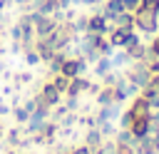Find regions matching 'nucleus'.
Instances as JSON below:
<instances>
[{"label":"nucleus","instance_id":"nucleus-14","mask_svg":"<svg viewBox=\"0 0 159 154\" xmlns=\"http://www.w3.org/2000/svg\"><path fill=\"white\" fill-rule=\"evenodd\" d=\"M70 27H72V35H75V37L84 35V32H87V12H80V15H75V20L70 22Z\"/></svg>","mask_w":159,"mask_h":154},{"label":"nucleus","instance_id":"nucleus-23","mask_svg":"<svg viewBox=\"0 0 159 154\" xmlns=\"http://www.w3.org/2000/svg\"><path fill=\"white\" fill-rule=\"evenodd\" d=\"M97 129H99V134H102L104 139L117 134V129H114V124H112V122H99V124H97Z\"/></svg>","mask_w":159,"mask_h":154},{"label":"nucleus","instance_id":"nucleus-8","mask_svg":"<svg viewBox=\"0 0 159 154\" xmlns=\"http://www.w3.org/2000/svg\"><path fill=\"white\" fill-rule=\"evenodd\" d=\"M129 32H132V30H122V27H112V30L107 32V40H109V45H112L114 50H122V47L127 45V40H129Z\"/></svg>","mask_w":159,"mask_h":154},{"label":"nucleus","instance_id":"nucleus-31","mask_svg":"<svg viewBox=\"0 0 159 154\" xmlns=\"http://www.w3.org/2000/svg\"><path fill=\"white\" fill-rule=\"evenodd\" d=\"M20 52H25V47H22V42H17V40H12V45H10V55H20Z\"/></svg>","mask_w":159,"mask_h":154},{"label":"nucleus","instance_id":"nucleus-7","mask_svg":"<svg viewBox=\"0 0 159 154\" xmlns=\"http://www.w3.org/2000/svg\"><path fill=\"white\" fill-rule=\"evenodd\" d=\"M89 79L84 77V75H80V77H72L70 79V84H67V92H65V97H80L82 92H87L89 89Z\"/></svg>","mask_w":159,"mask_h":154},{"label":"nucleus","instance_id":"nucleus-1","mask_svg":"<svg viewBox=\"0 0 159 154\" xmlns=\"http://www.w3.org/2000/svg\"><path fill=\"white\" fill-rule=\"evenodd\" d=\"M134 27L139 30V32H144V35H157L159 32V17L149 10V7H144V5H139L137 10H134Z\"/></svg>","mask_w":159,"mask_h":154},{"label":"nucleus","instance_id":"nucleus-32","mask_svg":"<svg viewBox=\"0 0 159 154\" xmlns=\"http://www.w3.org/2000/svg\"><path fill=\"white\" fill-rule=\"evenodd\" d=\"M147 67H149V75H159V60H149Z\"/></svg>","mask_w":159,"mask_h":154},{"label":"nucleus","instance_id":"nucleus-17","mask_svg":"<svg viewBox=\"0 0 159 154\" xmlns=\"http://www.w3.org/2000/svg\"><path fill=\"white\" fill-rule=\"evenodd\" d=\"M112 70H114V65H112V60H109V57H99V60L94 62V75H97L99 79H102L107 72H112Z\"/></svg>","mask_w":159,"mask_h":154},{"label":"nucleus","instance_id":"nucleus-4","mask_svg":"<svg viewBox=\"0 0 159 154\" xmlns=\"http://www.w3.org/2000/svg\"><path fill=\"white\" fill-rule=\"evenodd\" d=\"M112 30L109 20L102 15V12H87V32H94V35H107Z\"/></svg>","mask_w":159,"mask_h":154},{"label":"nucleus","instance_id":"nucleus-22","mask_svg":"<svg viewBox=\"0 0 159 154\" xmlns=\"http://www.w3.org/2000/svg\"><path fill=\"white\" fill-rule=\"evenodd\" d=\"M12 82H15V87L30 84L32 82V72H17V75H12Z\"/></svg>","mask_w":159,"mask_h":154},{"label":"nucleus","instance_id":"nucleus-21","mask_svg":"<svg viewBox=\"0 0 159 154\" xmlns=\"http://www.w3.org/2000/svg\"><path fill=\"white\" fill-rule=\"evenodd\" d=\"M50 82H52V84L65 94V92H67V84H70V77H65L62 72H57V75H52V77H50Z\"/></svg>","mask_w":159,"mask_h":154},{"label":"nucleus","instance_id":"nucleus-6","mask_svg":"<svg viewBox=\"0 0 159 154\" xmlns=\"http://www.w3.org/2000/svg\"><path fill=\"white\" fill-rule=\"evenodd\" d=\"M127 112L132 114V119H139V117H149V114H152L149 102H147L142 94H134V99H132V104H129V109H127Z\"/></svg>","mask_w":159,"mask_h":154},{"label":"nucleus","instance_id":"nucleus-20","mask_svg":"<svg viewBox=\"0 0 159 154\" xmlns=\"http://www.w3.org/2000/svg\"><path fill=\"white\" fill-rule=\"evenodd\" d=\"M22 60H25V65H27V67L40 65V55H37V50H35V47H27V50L22 52Z\"/></svg>","mask_w":159,"mask_h":154},{"label":"nucleus","instance_id":"nucleus-30","mask_svg":"<svg viewBox=\"0 0 159 154\" xmlns=\"http://www.w3.org/2000/svg\"><path fill=\"white\" fill-rule=\"evenodd\" d=\"M114 144H117V142H114ZM114 154H134V147H127V144H117Z\"/></svg>","mask_w":159,"mask_h":154},{"label":"nucleus","instance_id":"nucleus-12","mask_svg":"<svg viewBox=\"0 0 159 154\" xmlns=\"http://www.w3.org/2000/svg\"><path fill=\"white\" fill-rule=\"evenodd\" d=\"M112 27H122V30H134V12H122L114 20H109Z\"/></svg>","mask_w":159,"mask_h":154},{"label":"nucleus","instance_id":"nucleus-24","mask_svg":"<svg viewBox=\"0 0 159 154\" xmlns=\"http://www.w3.org/2000/svg\"><path fill=\"white\" fill-rule=\"evenodd\" d=\"M114 149H117V144H114V142H107V139H104V142H102V144H99V147L94 149V154H114Z\"/></svg>","mask_w":159,"mask_h":154},{"label":"nucleus","instance_id":"nucleus-28","mask_svg":"<svg viewBox=\"0 0 159 154\" xmlns=\"http://www.w3.org/2000/svg\"><path fill=\"white\" fill-rule=\"evenodd\" d=\"M7 35H10V40H17V42H20V37H22L20 25H17V22H15V25H10V32H7Z\"/></svg>","mask_w":159,"mask_h":154},{"label":"nucleus","instance_id":"nucleus-2","mask_svg":"<svg viewBox=\"0 0 159 154\" xmlns=\"http://www.w3.org/2000/svg\"><path fill=\"white\" fill-rule=\"evenodd\" d=\"M124 72V77L137 87V89H144L147 87V82H149V67H147V62H132L129 67H124L122 70Z\"/></svg>","mask_w":159,"mask_h":154},{"label":"nucleus","instance_id":"nucleus-11","mask_svg":"<svg viewBox=\"0 0 159 154\" xmlns=\"http://www.w3.org/2000/svg\"><path fill=\"white\" fill-rule=\"evenodd\" d=\"M122 112H119V104L117 102H112V104H104V107H99V112L94 114L97 117V124L99 122H112V119H117Z\"/></svg>","mask_w":159,"mask_h":154},{"label":"nucleus","instance_id":"nucleus-19","mask_svg":"<svg viewBox=\"0 0 159 154\" xmlns=\"http://www.w3.org/2000/svg\"><path fill=\"white\" fill-rule=\"evenodd\" d=\"M10 114H12V119H15V122H17L20 127H22V124H25V122L30 119V112H27V109H25L22 104H15V107L10 109Z\"/></svg>","mask_w":159,"mask_h":154},{"label":"nucleus","instance_id":"nucleus-13","mask_svg":"<svg viewBox=\"0 0 159 154\" xmlns=\"http://www.w3.org/2000/svg\"><path fill=\"white\" fill-rule=\"evenodd\" d=\"M102 142H104V137L99 134V129H97V127H92V129H84V139H82V144H87L89 149H97Z\"/></svg>","mask_w":159,"mask_h":154},{"label":"nucleus","instance_id":"nucleus-33","mask_svg":"<svg viewBox=\"0 0 159 154\" xmlns=\"http://www.w3.org/2000/svg\"><path fill=\"white\" fill-rule=\"evenodd\" d=\"M10 109H12V107H10L7 102H0V114H10Z\"/></svg>","mask_w":159,"mask_h":154},{"label":"nucleus","instance_id":"nucleus-5","mask_svg":"<svg viewBox=\"0 0 159 154\" xmlns=\"http://www.w3.org/2000/svg\"><path fill=\"white\" fill-rule=\"evenodd\" d=\"M37 97H40L45 104L55 107V104H60V102H62V97H65V94H62V92H60V89H57V87H55V84L47 79V82H42V84H40V92H37Z\"/></svg>","mask_w":159,"mask_h":154},{"label":"nucleus","instance_id":"nucleus-25","mask_svg":"<svg viewBox=\"0 0 159 154\" xmlns=\"http://www.w3.org/2000/svg\"><path fill=\"white\" fill-rule=\"evenodd\" d=\"M147 47H149V55H152L154 60H159V32H157V35L152 37V42H149Z\"/></svg>","mask_w":159,"mask_h":154},{"label":"nucleus","instance_id":"nucleus-38","mask_svg":"<svg viewBox=\"0 0 159 154\" xmlns=\"http://www.w3.org/2000/svg\"><path fill=\"white\" fill-rule=\"evenodd\" d=\"M2 137H5V132H2V127H0V139H2Z\"/></svg>","mask_w":159,"mask_h":154},{"label":"nucleus","instance_id":"nucleus-26","mask_svg":"<svg viewBox=\"0 0 159 154\" xmlns=\"http://www.w3.org/2000/svg\"><path fill=\"white\" fill-rule=\"evenodd\" d=\"M129 124H132V114L124 109V112L119 114V129H129Z\"/></svg>","mask_w":159,"mask_h":154},{"label":"nucleus","instance_id":"nucleus-16","mask_svg":"<svg viewBox=\"0 0 159 154\" xmlns=\"http://www.w3.org/2000/svg\"><path fill=\"white\" fill-rule=\"evenodd\" d=\"M109 60H112L114 70H124V67H129V65H132V60H129V55H127L124 50H119V52H112V55H109Z\"/></svg>","mask_w":159,"mask_h":154},{"label":"nucleus","instance_id":"nucleus-3","mask_svg":"<svg viewBox=\"0 0 159 154\" xmlns=\"http://www.w3.org/2000/svg\"><path fill=\"white\" fill-rule=\"evenodd\" d=\"M84 70H87V60L84 57H80V55H75V57H67L65 62H62V75L65 77H80V75H84Z\"/></svg>","mask_w":159,"mask_h":154},{"label":"nucleus","instance_id":"nucleus-29","mask_svg":"<svg viewBox=\"0 0 159 154\" xmlns=\"http://www.w3.org/2000/svg\"><path fill=\"white\" fill-rule=\"evenodd\" d=\"M67 154H94V149H89L87 144H80V147H75V149H70Z\"/></svg>","mask_w":159,"mask_h":154},{"label":"nucleus","instance_id":"nucleus-9","mask_svg":"<svg viewBox=\"0 0 159 154\" xmlns=\"http://www.w3.org/2000/svg\"><path fill=\"white\" fill-rule=\"evenodd\" d=\"M107 20H114L117 15H122V12H127V7H124V0H104V7L99 10Z\"/></svg>","mask_w":159,"mask_h":154},{"label":"nucleus","instance_id":"nucleus-35","mask_svg":"<svg viewBox=\"0 0 159 154\" xmlns=\"http://www.w3.org/2000/svg\"><path fill=\"white\" fill-rule=\"evenodd\" d=\"M10 5V0H0V12H5V7Z\"/></svg>","mask_w":159,"mask_h":154},{"label":"nucleus","instance_id":"nucleus-36","mask_svg":"<svg viewBox=\"0 0 159 154\" xmlns=\"http://www.w3.org/2000/svg\"><path fill=\"white\" fill-rule=\"evenodd\" d=\"M5 154H17V149H15V147H7V149H5Z\"/></svg>","mask_w":159,"mask_h":154},{"label":"nucleus","instance_id":"nucleus-37","mask_svg":"<svg viewBox=\"0 0 159 154\" xmlns=\"http://www.w3.org/2000/svg\"><path fill=\"white\" fill-rule=\"evenodd\" d=\"M2 72H5V62L0 60V75H2Z\"/></svg>","mask_w":159,"mask_h":154},{"label":"nucleus","instance_id":"nucleus-27","mask_svg":"<svg viewBox=\"0 0 159 154\" xmlns=\"http://www.w3.org/2000/svg\"><path fill=\"white\" fill-rule=\"evenodd\" d=\"M65 107H67L70 112H77V109H80V97H67V99H65Z\"/></svg>","mask_w":159,"mask_h":154},{"label":"nucleus","instance_id":"nucleus-18","mask_svg":"<svg viewBox=\"0 0 159 154\" xmlns=\"http://www.w3.org/2000/svg\"><path fill=\"white\" fill-rule=\"evenodd\" d=\"M114 142H117V144H127V147H134V144H137V137H134L129 129H117V134H114Z\"/></svg>","mask_w":159,"mask_h":154},{"label":"nucleus","instance_id":"nucleus-34","mask_svg":"<svg viewBox=\"0 0 159 154\" xmlns=\"http://www.w3.org/2000/svg\"><path fill=\"white\" fill-rule=\"evenodd\" d=\"M10 2H15V5H20V7H25V5H30V0H10Z\"/></svg>","mask_w":159,"mask_h":154},{"label":"nucleus","instance_id":"nucleus-15","mask_svg":"<svg viewBox=\"0 0 159 154\" xmlns=\"http://www.w3.org/2000/svg\"><path fill=\"white\" fill-rule=\"evenodd\" d=\"M94 99H97V104H99V107H104V104H112V102H114V89H112V87H107V84H102V87L97 89Z\"/></svg>","mask_w":159,"mask_h":154},{"label":"nucleus","instance_id":"nucleus-10","mask_svg":"<svg viewBox=\"0 0 159 154\" xmlns=\"http://www.w3.org/2000/svg\"><path fill=\"white\" fill-rule=\"evenodd\" d=\"M129 132H132L137 139L147 137V134L152 132V122H149V117H139V119H132V124H129Z\"/></svg>","mask_w":159,"mask_h":154}]
</instances>
